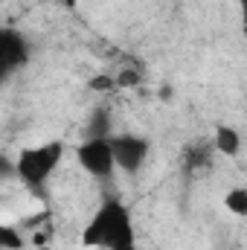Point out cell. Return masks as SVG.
<instances>
[{
  "label": "cell",
  "instance_id": "6da1fadb",
  "mask_svg": "<svg viewBox=\"0 0 247 250\" xmlns=\"http://www.w3.org/2000/svg\"><path fill=\"white\" fill-rule=\"evenodd\" d=\"M82 245L87 250H137L134 215L123 201L108 198L82 230Z\"/></svg>",
  "mask_w": 247,
  "mask_h": 250
},
{
  "label": "cell",
  "instance_id": "7a4b0ae2",
  "mask_svg": "<svg viewBox=\"0 0 247 250\" xmlns=\"http://www.w3.org/2000/svg\"><path fill=\"white\" fill-rule=\"evenodd\" d=\"M64 160V143L62 140H44L38 146L21 148L18 160H15V172L21 178V184L29 189L47 187V181L56 175V169Z\"/></svg>",
  "mask_w": 247,
  "mask_h": 250
},
{
  "label": "cell",
  "instance_id": "3957f363",
  "mask_svg": "<svg viewBox=\"0 0 247 250\" xmlns=\"http://www.w3.org/2000/svg\"><path fill=\"white\" fill-rule=\"evenodd\" d=\"M76 160H79V166H82L90 178H96V181H111L114 172H117L114 146H111V137H105V134L87 137V140L76 148Z\"/></svg>",
  "mask_w": 247,
  "mask_h": 250
},
{
  "label": "cell",
  "instance_id": "277c9868",
  "mask_svg": "<svg viewBox=\"0 0 247 250\" xmlns=\"http://www.w3.org/2000/svg\"><path fill=\"white\" fill-rule=\"evenodd\" d=\"M111 146H114V160H117V169L128 172V175H137L148 154H151V143L140 134H114L111 137Z\"/></svg>",
  "mask_w": 247,
  "mask_h": 250
},
{
  "label": "cell",
  "instance_id": "5b68a950",
  "mask_svg": "<svg viewBox=\"0 0 247 250\" xmlns=\"http://www.w3.org/2000/svg\"><path fill=\"white\" fill-rule=\"evenodd\" d=\"M29 59V44L23 35H18L15 29H3L0 32V62H3V73L9 76L12 70H18L21 64Z\"/></svg>",
  "mask_w": 247,
  "mask_h": 250
},
{
  "label": "cell",
  "instance_id": "8992f818",
  "mask_svg": "<svg viewBox=\"0 0 247 250\" xmlns=\"http://www.w3.org/2000/svg\"><path fill=\"white\" fill-rule=\"evenodd\" d=\"M215 154L218 151L212 140H192L189 146H184V169L189 175H204L206 169H212Z\"/></svg>",
  "mask_w": 247,
  "mask_h": 250
},
{
  "label": "cell",
  "instance_id": "52a82bcc",
  "mask_svg": "<svg viewBox=\"0 0 247 250\" xmlns=\"http://www.w3.org/2000/svg\"><path fill=\"white\" fill-rule=\"evenodd\" d=\"M212 146H215V151H218L221 157H239L242 148H245V140H242L239 128H233V125H215V131H212Z\"/></svg>",
  "mask_w": 247,
  "mask_h": 250
},
{
  "label": "cell",
  "instance_id": "ba28073f",
  "mask_svg": "<svg viewBox=\"0 0 247 250\" xmlns=\"http://www.w3.org/2000/svg\"><path fill=\"white\" fill-rule=\"evenodd\" d=\"M224 207L227 212H233L236 218H247V187H233L224 195Z\"/></svg>",
  "mask_w": 247,
  "mask_h": 250
},
{
  "label": "cell",
  "instance_id": "9c48e42d",
  "mask_svg": "<svg viewBox=\"0 0 247 250\" xmlns=\"http://www.w3.org/2000/svg\"><path fill=\"white\" fill-rule=\"evenodd\" d=\"M0 248L3 250H21L23 248V236H21L12 224H3V227H0Z\"/></svg>",
  "mask_w": 247,
  "mask_h": 250
},
{
  "label": "cell",
  "instance_id": "30bf717a",
  "mask_svg": "<svg viewBox=\"0 0 247 250\" xmlns=\"http://www.w3.org/2000/svg\"><path fill=\"white\" fill-rule=\"evenodd\" d=\"M114 82H117V87H137L140 84V73L131 70V67H125V70H120L114 76Z\"/></svg>",
  "mask_w": 247,
  "mask_h": 250
},
{
  "label": "cell",
  "instance_id": "8fae6325",
  "mask_svg": "<svg viewBox=\"0 0 247 250\" xmlns=\"http://www.w3.org/2000/svg\"><path fill=\"white\" fill-rule=\"evenodd\" d=\"M242 35L247 41V0H242Z\"/></svg>",
  "mask_w": 247,
  "mask_h": 250
}]
</instances>
